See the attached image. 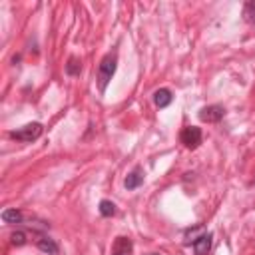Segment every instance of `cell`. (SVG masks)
<instances>
[{
  "label": "cell",
  "instance_id": "4",
  "mask_svg": "<svg viewBox=\"0 0 255 255\" xmlns=\"http://www.w3.org/2000/svg\"><path fill=\"white\" fill-rule=\"evenodd\" d=\"M223 116H225V110H223V106H217V104L205 106V108L199 110V120H201V122H207V124H215V122H219Z\"/></svg>",
  "mask_w": 255,
  "mask_h": 255
},
{
  "label": "cell",
  "instance_id": "1",
  "mask_svg": "<svg viewBox=\"0 0 255 255\" xmlns=\"http://www.w3.org/2000/svg\"><path fill=\"white\" fill-rule=\"evenodd\" d=\"M116 66H118V56L116 54H106L98 66V88L100 92H106L112 76L116 74Z\"/></svg>",
  "mask_w": 255,
  "mask_h": 255
},
{
  "label": "cell",
  "instance_id": "3",
  "mask_svg": "<svg viewBox=\"0 0 255 255\" xmlns=\"http://www.w3.org/2000/svg\"><path fill=\"white\" fill-rule=\"evenodd\" d=\"M201 130L197 126H188L184 128V132H182V144L190 150H195L199 144H201Z\"/></svg>",
  "mask_w": 255,
  "mask_h": 255
},
{
  "label": "cell",
  "instance_id": "14",
  "mask_svg": "<svg viewBox=\"0 0 255 255\" xmlns=\"http://www.w3.org/2000/svg\"><path fill=\"white\" fill-rule=\"evenodd\" d=\"M10 241H12V245L22 247V245H26V233H24V231H14V233L10 235Z\"/></svg>",
  "mask_w": 255,
  "mask_h": 255
},
{
  "label": "cell",
  "instance_id": "5",
  "mask_svg": "<svg viewBox=\"0 0 255 255\" xmlns=\"http://www.w3.org/2000/svg\"><path fill=\"white\" fill-rule=\"evenodd\" d=\"M134 253V243L130 237L126 235H120L114 239V245H112V253L110 255H132Z\"/></svg>",
  "mask_w": 255,
  "mask_h": 255
},
{
  "label": "cell",
  "instance_id": "10",
  "mask_svg": "<svg viewBox=\"0 0 255 255\" xmlns=\"http://www.w3.org/2000/svg\"><path fill=\"white\" fill-rule=\"evenodd\" d=\"M36 245H38V249H42V251L48 253V255H56V253H58V243H56L54 239L40 237V239L36 241Z\"/></svg>",
  "mask_w": 255,
  "mask_h": 255
},
{
  "label": "cell",
  "instance_id": "8",
  "mask_svg": "<svg viewBox=\"0 0 255 255\" xmlns=\"http://www.w3.org/2000/svg\"><path fill=\"white\" fill-rule=\"evenodd\" d=\"M172 100H174V96H172V92H170L168 88H160V90H156V92H154V104H156L158 108H166V106H170V104H172Z\"/></svg>",
  "mask_w": 255,
  "mask_h": 255
},
{
  "label": "cell",
  "instance_id": "7",
  "mask_svg": "<svg viewBox=\"0 0 255 255\" xmlns=\"http://www.w3.org/2000/svg\"><path fill=\"white\" fill-rule=\"evenodd\" d=\"M142 184H144V170H142V168H134L130 174H128V178H126V182H124L126 190H136V188H140Z\"/></svg>",
  "mask_w": 255,
  "mask_h": 255
},
{
  "label": "cell",
  "instance_id": "9",
  "mask_svg": "<svg viewBox=\"0 0 255 255\" xmlns=\"http://www.w3.org/2000/svg\"><path fill=\"white\" fill-rule=\"evenodd\" d=\"M2 221L4 223H22L24 221V215L16 207H8V209L2 211Z\"/></svg>",
  "mask_w": 255,
  "mask_h": 255
},
{
  "label": "cell",
  "instance_id": "11",
  "mask_svg": "<svg viewBox=\"0 0 255 255\" xmlns=\"http://www.w3.org/2000/svg\"><path fill=\"white\" fill-rule=\"evenodd\" d=\"M243 20L253 24L255 22V0H249V2H245L243 6Z\"/></svg>",
  "mask_w": 255,
  "mask_h": 255
},
{
  "label": "cell",
  "instance_id": "12",
  "mask_svg": "<svg viewBox=\"0 0 255 255\" xmlns=\"http://www.w3.org/2000/svg\"><path fill=\"white\" fill-rule=\"evenodd\" d=\"M80 70H82L80 60L72 56V58L68 60V64H66V74H68V76H78V74H80Z\"/></svg>",
  "mask_w": 255,
  "mask_h": 255
},
{
  "label": "cell",
  "instance_id": "15",
  "mask_svg": "<svg viewBox=\"0 0 255 255\" xmlns=\"http://www.w3.org/2000/svg\"><path fill=\"white\" fill-rule=\"evenodd\" d=\"M150 255H156V253H150Z\"/></svg>",
  "mask_w": 255,
  "mask_h": 255
},
{
  "label": "cell",
  "instance_id": "6",
  "mask_svg": "<svg viewBox=\"0 0 255 255\" xmlns=\"http://www.w3.org/2000/svg\"><path fill=\"white\" fill-rule=\"evenodd\" d=\"M211 243H213V235L211 233H203L197 239H193V249H195L197 255H207L209 249H211Z\"/></svg>",
  "mask_w": 255,
  "mask_h": 255
},
{
  "label": "cell",
  "instance_id": "2",
  "mask_svg": "<svg viewBox=\"0 0 255 255\" xmlns=\"http://www.w3.org/2000/svg\"><path fill=\"white\" fill-rule=\"evenodd\" d=\"M42 132H44L42 124L32 122V124L22 126L20 130L10 132V138H12V140H18V142H34V140H38V138L42 136Z\"/></svg>",
  "mask_w": 255,
  "mask_h": 255
},
{
  "label": "cell",
  "instance_id": "13",
  "mask_svg": "<svg viewBox=\"0 0 255 255\" xmlns=\"http://www.w3.org/2000/svg\"><path fill=\"white\" fill-rule=\"evenodd\" d=\"M100 213H102L104 217H112V215L116 213V205H114L110 199H102V201H100Z\"/></svg>",
  "mask_w": 255,
  "mask_h": 255
}]
</instances>
